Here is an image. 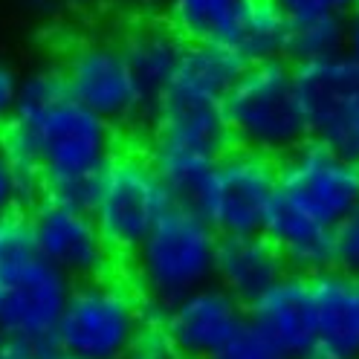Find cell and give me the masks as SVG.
<instances>
[{
	"label": "cell",
	"mask_w": 359,
	"mask_h": 359,
	"mask_svg": "<svg viewBox=\"0 0 359 359\" xmlns=\"http://www.w3.org/2000/svg\"><path fill=\"white\" fill-rule=\"evenodd\" d=\"M6 140L15 160L41 174L43 200L84 209L99 174L119 151L116 128L67 93L58 64L24 76Z\"/></svg>",
	"instance_id": "cell-1"
},
{
	"label": "cell",
	"mask_w": 359,
	"mask_h": 359,
	"mask_svg": "<svg viewBox=\"0 0 359 359\" xmlns=\"http://www.w3.org/2000/svg\"><path fill=\"white\" fill-rule=\"evenodd\" d=\"M217 241V232L200 212L171 206L128 255V281L137 287L148 310L163 313L183 296L215 281Z\"/></svg>",
	"instance_id": "cell-2"
},
{
	"label": "cell",
	"mask_w": 359,
	"mask_h": 359,
	"mask_svg": "<svg viewBox=\"0 0 359 359\" xmlns=\"http://www.w3.org/2000/svg\"><path fill=\"white\" fill-rule=\"evenodd\" d=\"M223 116L235 148L281 163L310 142V122L287 58L250 64L223 99Z\"/></svg>",
	"instance_id": "cell-3"
},
{
	"label": "cell",
	"mask_w": 359,
	"mask_h": 359,
	"mask_svg": "<svg viewBox=\"0 0 359 359\" xmlns=\"http://www.w3.org/2000/svg\"><path fill=\"white\" fill-rule=\"evenodd\" d=\"M148 319L137 287L110 273L73 284L53 345L76 359H128Z\"/></svg>",
	"instance_id": "cell-4"
},
{
	"label": "cell",
	"mask_w": 359,
	"mask_h": 359,
	"mask_svg": "<svg viewBox=\"0 0 359 359\" xmlns=\"http://www.w3.org/2000/svg\"><path fill=\"white\" fill-rule=\"evenodd\" d=\"M171 197L148 154L116 151L96 180L87 212L114 255H130L171 209Z\"/></svg>",
	"instance_id": "cell-5"
},
{
	"label": "cell",
	"mask_w": 359,
	"mask_h": 359,
	"mask_svg": "<svg viewBox=\"0 0 359 359\" xmlns=\"http://www.w3.org/2000/svg\"><path fill=\"white\" fill-rule=\"evenodd\" d=\"M276 209L325 232L359 209V163L310 140L278 163Z\"/></svg>",
	"instance_id": "cell-6"
},
{
	"label": "cell",
	"mask_w": 359,
	"mask_h": 359,
	"mask_svg": "<svg viewBox=\"0 0 359 359\" xmlns=\"http://www.w3.org/2000/svg\"><path fill=\"white\" fill-rule=\"evenodd\" d=\"M73 281L35 250L0 258V333L32 351L55 348V327Z\"/></svg>",
	"instance_id": "cell-7"
},
{
	"label": "cell",
	"mask_w": 359,
	"mask_h": 359,
	"mask_svg": "<svg viewBox=\"0 0 359 359\" xmlns=\"http://www.w3.org/2000/svg\"><path fill=\"white\" fill-rule=\"evenodd\" d=\"M276 191L278 163L232 145L217 156L197 212L217 232V238L264 235Z\"/></svg>",
	"instance_id": "cell-8"
},
{
	"label": "cell",
	"mask_w": 359,
	"mask_h": 359,
	"mask_svg": "<svg viewBox=\"0 0 359 359\" xmlns=\"http://www.w3.org/2000/svg\"><path fill=\"white\" fill-rule=\"evenodd\" d=\"M58 70L64 76L67 93L110 128L119 130L151 122V110L133 84L116 41L87 38L73 43L64 53Z\"/></svg>",
	"instance_id": "cell-9"
},
{
	"label": "cell",
	"mask_w": 359,
	"mask_h": 359,
	"mask_svg": "<svg viewBox=\"0 0 359 359\" xmlns=\"http://www.w3.org/2000/svg\"><path fill=\"white\" fill-rule=\"evenodd\" d=\"M35 252L47 258L73 284L114 273V252L104 243L93 215L84 206L41 200L29 212Z\"/></svg>",
	"instance_id": "cell-10"
},
{
	"label": "cell",
	"mask_w": 359,
	"mask_h": 359,
	"mask_svg": "<svg viewBox=\"0 0 359 359\" xmlns=\"http://www.w3.org/2000/svg\"><path fill=\"white\" fill-rule=\"evenodd\" d=\"M177 359H215L250 327L246 307L215 281L156 313Z\"/></svg>",
	"instance_id": "cell-11"
},
{
	"label": "cell",
	"mask_w": 359,
	"mask_h": 359,
	"mask_svg": "<svg viewBox=\"0 0 359 359\" xmlns=\"http://www.w3.org/2000/svg\"><path fill=\"white\" fill-rule=\"evenodd\" d=\"M296 90L310 122V137L336 148L359 114V64L348 53L293 64Z\"/></svg>",
	"instance_id": "cell-12"
},
{
	"label": "cell",
	"mask_w": 359,
	"mask_h": 359,
	"mask_svg": "<svg viewBox=\"0 0 359 359\" xmlns=\"http://www.w3.org/2000/svg\"><path fill=\"white\" fill-rule=\"evenodd\" d=\"M151 148L191 151L217 160L232 148L223 104L165 90L151 116Z\"/></svg>",
	"instance_id": "cell-13"
},
{
	"label": "cell",
	"mask_w": 359,
	"mask_h": 359,
	"mask_svg": "<svg viewBox=\"0 0 359 359\" xmlns=\"http://www.w3.org/2000/svg\"><path fill=\"white\" fill-rule=\"evenodd\" d=\"M313 353L310 359H359V278L339 269L310 276Z\"/></svg>",
	"instance_id": "cell-14"
},
{
	"label": "cell",
	"mask_w": 359,
	"mask_h": 359,
	"mask_svg": "<svg viewBox=\"0 0 359 359\" xmlns=\"http://www.w3.org/2000/svg\"><path fill=\"white\" fill-rule=\"evenodd\" d=\"M250 327L281 348L290 359H310L313 353V293L310 278L290 273L273 290L246 307Z\"/></svg>",
	"instance_id": "cell-15"
},
{
	"label": "cell",
	"mask_w": 359,
	"mask_h": 359,
	"mask_svg": "<svg viewBox=\"0 0 359 359\" xmlns=\"http://www.w3.org/2000/svg\"><path fill=\"white\" fill-rule=\"evenodd\" d=\"M284 276H290V266L266 235H235L217 241L215 284L243 307L258 302Z\"/></svg>",
	"instance_id": "cell-16"
},
{
	"label": "cell",
	"mask_w": 359,
	"mask_h": 359,
	"mask_svg": "<svg viewBox=\"0 0 359 359\" xmlns=\"http://www.w3.org/2000/svg\"><path fill=\"white\" fill-rule=\"evenodd\" d=\"M186 43L189 41L168 20H142V24L130 27L119 41V50L133 76V84H137L151 116L156 102L163 99V93L180 70Z\"/></svg>",
	"instance_id": "cell-17"
},
{
	"label": "cell",
	"mask_w": 359,
	"mask_h": 359,
	"mask_svg": "<svg viewBox=\"0 0 359 359\" xmlns=\"http://www.w3.org/2000/svg\"><path fill=\"white\" fill-rule=\"evenodd\" d=\"M290 20L273 0H241L220 43L232 47L246 64L287 58Z\"/></svg>",
	"instance_id": "cell-18"
},
{
	"label": "cell",
	"mask_w": 359,
	"mask_h": 359,
	"mask_svg": "<svg viewBox=\"0 0 359 359\" xmlns=\"http://www.w3.org/2000/svg\"><path fill=\"white\" fill-rule=\"evenodd\" d=\"M246 67L250 64L232 47H226V43L189 41L183 61H180V70H177L174 81L168 84V90H180V93L223 104V99L229 96V90L238 84Z\"/></svg>",
	"instance_id": "cell-19"
},
{
	"label": "cell",
	"mask_w": 359,
	"mask_h": 359,
	"mask_svg": "<svg viewBox=\"0 0 359 359\" xmlns=\"http://www.w3.org/2000/svg\"><path fill=\"white\" fill-rule=\"evenodd\" d=\"M241 0H168V24L186 41H220Z\"/></svg>",
	"instance_id": "cell-20"
},
{
	"label": "cell",
	"mask_w": 359,
	"mask_h": 359,
	"mask_svg": "<svg viewBox=\"0 0 359 359\" xmlns=\"http://www.w3.org/2000/svg\"><path fill=\"white\" fill-rule=\"evenodd\" d=\"M345 20L348 18H313L290 24L287 61L304 64L345 53Z\"/></svg>",
	"instance_id": "cell-21"
},
{
	"label": "cell",
	"mask_w": 359,
	"mask_h": 359,
	"mask_svg": "<svg viewBox=\"0 0 359 359\" xmlns=\"http://www.w3.org/2000/svg\"><path fill=\"white\" fill-rule=\"evenodd\" d=\"M333 269L359 278V209L333 229Z\"/></svg>",
	"instance_id": "cell-22"
},
{
	"label": "cell",
	"mask_w": 359,
	"mask_h": 359,
	"mask_svg": "<svg viewBox=\"0 0 359 359\" xmlns=\"http://www.w3.org/2000/svg\"><path fill=\"white\" fill-rule=\"evenodd\" d=\"M273 4L290 24H299L313 18H348L359 6V0H273Z\"/></svg>",
	"instance_id": "cell-23"
},
{
	"label": "cell",
	"mask_w": 359,
	"mask_h": 359,
	"mask_svg": "<svg viewBox=\"0 0 359 359\" xmlns=\"http://www.w3.org/2000/svg\"><path fill=\"white\" fill-rule=\"evenodd\" d=\"M32 250H35V238L29 226V215L15 212L0 220V258L32 252Z\"/></svg>",
	"instance_id": "cell-24"
},
{
	"label": "cell",
	"mask_w": 359,
	"mask_h": 359,
	"mask_svg": "<svg viewBox=\"0 0 359 359\" xmlns=\"http://www.w3.org/2000/svg\"><path fill=\"white\" fill-rule=\"evenodd\" d=\"M128 359H177L174 351H171V342L168 336L160 325V319H156V313L151 310V319L145 322V327L140 330L137 342H133Z\"/></svg>",
	"instance_id": "cell-25"
},
{
	"label": "cell",
	"mask_w": 359,
	"mask_h": 359,
	"mask_svg": "<svg viewBox=\"0 0 359 359\" xmlns=\"http://www.w3.org/2000/svg\"><path fill=\"white\" fill-rule=\"evenodd\" d=\"M15 212H20L18 209V163H15L6 133L0 130V220Z\"/></svg>",
	"instance_id": "cell-26"
},
{
	"label": "cell",
	"mask_w": 359,
	"mask_h": 359,
	"mask_svg": "<svg viewBox=\"0 0 359 359\" xmlns=\"http://www.w3.org/2000/svg\"><path fill=\"white\" fill-rule=\"evenodd\" d=\"M215 359H290V356L281 348H276L269 339H264L258 330L246 327L238 339Z\"/></svg>",
	"instance_id": "cell-27"
},
{
	"label": "cell",
	"mask_w": 359,
	"mask_h": 359,
	"mask_svg": "<svg viewBox=\"0 0 359 359\" xmlns=\"http://www.w3.org/2000/svg\"><path fill=\"white\" fill-rule=\"evenodd\" d=\"M20 81L24 76L18 73V67L6 58H0V130L9 128L15 107H18V96H20Z\"/></svg>",
	"instance_id": "cell-28"
},
{
	"label": "cell",
	"mask_w": 359,
	"mask_h": 359,
	"mask_svg": "<svg viewBox=\"0 0 359 359\" xmlns=\"http://www.w3.org/2000/svg\"><path fill=\"white\" fill-rule=\"evenodd\" d=\"M67 4H70V0H18V6L24 9L29 18H38V20L58 18Z\"/></svg>",
	"instance_id": "cell-29"
},
{
	"label": "cell",
	"mask_w": 359,
	"mask_h": 359,
	"mask_svg": "<svg viewBox=\"0 0 359 359\" xmlns=\"http://www.w3.org/2000/svg\"><path fill=\"white\" fill-rule=\"evenodd\" d=\"M345 53L359 64V6L345 20Z\"/></svg>",
	"instance_id": "cell-30"
},
{
	"label": "cell",
	"mask_w": 359,
	"mask_h": 359,
	"mask_svg": "<svg viewBox=\"0 0 359 359\" xmlns=\"http://www.w3.org/2000/svg\"><path fill=\"white\" fill-rule=\"evenodd\" d=\"M35 353H41V351H32L29 345L15 342L9 336L0 333V359H32Z\"/></svg>",
	"instance_id": "cell-31"
},
{
	"label": "cell",
	"mask_w": 359,
	"mask_h": 359,
	"mask_svg": "<svg viewBox=\"0 0 359 359\" xmlns=\"http://www.w3.org/2000/svg\"><path fill=\"white\" fill-rule=\"evenodd\" d=\"M32 359H76V356H70V353H64V351H58V348H47V351H41V353H35Z\"/></svg>",
	"instance_id": "cell-32"
}]
</instances>
